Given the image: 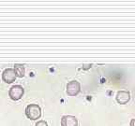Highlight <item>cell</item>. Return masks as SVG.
<instances>
[{
  "label": "cell",
  "instance_id": "7",
  "mask_svg": "<svg viewBox=\"0 0 135 126\" xmlns=\"http://www.w3.org/2000/svg\"><path fill=\"white\" fill-rule=\"evenodd\" d=\"M14 70H15V73H16L17 77H20V78H22V77H23V76H25V67H23V65H15Z\"/></svg>",
  "mask_w": 135,
  "mask_h": 126
},
{
  "label": "cell",
  "instance_id": "5",
  "mask_svg": "<svg viewBox=\"0 0 135 126\" xmlns=\"http://www.w3.org/2000/svg\"><path fill=\"white\" fill-rule=\"evenodd\" d=\"M16 73H15L14 69L11 68H8V69L4 70L2 74V78L6 83H12L16 78Z\"/></svg>",
  "mask_w": 135,
  "mask_h": 126
},
{
  "label": "cell",
  "instance_id": "1",
  "mask_svg": "<svg viewBox=\"0 0 135 126\" xmlns=\"http://www.w3.org/2000/svg\"><path fill=\"white\" fill-rule=\"evenodd\" d=\"M25 115L28 119L32 120H38L40 119V116H41V109L40 107L38 105H35V104H31V105H28L25 108Z\"/></svg>",
  "mask_w": 135,
  "mask_h": 126
},
{
  "label": "cell",
  "instance_id": "3",
  "mask_svg": "<svg viewBox=\"0 0 135 126\" xmlns=\"http://www.w3.org/2000/svg\"><path fill=\"white\" fill-rule=\"evenodd\" d=\"M8 95L12 100H19L23 95V88L21 85H14V86L11 87L9 92H8Z\"/></svg>",
  "mask_w": 135,
  "mask_h": 126
},
{
  "label": "cell",
  "instance_id": "9",
  "mask_svg": "<svg viewBox=\"0 0 135 126\" xmlns=\"http://www.w3.org/2000/svg\"><path fill=\"white\" fill-rule=\"evenodd\" d=\"M129 125H131V126H135V119H132V120H131V123H129Z\"/></svg>",
  "mask_w": 135,
  "mask_h": 126
},
{
  "label": "cell",
  "instance_id": "4",
  "mask_svg": "<svg viewBox=\"0 0 135 126\" xmlns=\"http://www.w3.org/2000/svg\"><path fill=\"white\" fill-rule=\"evenodd\" d=\"M115 99L119 105H125V104L129 103L131 100V93L127 91H119L116 93Z\"/></svg>",
  "mask_w": 135,
  "mask_h": 126
},
{
  "label": "cell",
  "instance_id": "2",
  "mask_svg": "<svg viewBox=\"0 0 135 126\" xmlns=\"http://www.w3.org/2000/svg\"><path fill=\"white\" fill-rule=\"evenodd\" d=\"M81 91V85L78 81L71 80L67 85V93L70 96H76Z\"/></svg>",
  "mask_w": 135,
  "mask_h": 126
},
{
  "label": "cell",
  "instance_id": "8",
  "mask_svg": "<svg viewBox=\"0 0 135 126\" xmlns=\"http://www.w3.org/2000/svg\"><path fill=\"white\" fill-rule=\"evenodd\" d=\"M35 126H48V124H47V122H44V120H40V122H37Z\"/></svg>",
  "mask_w": 135,
  "mask_h": 126
},
{
  "label": "cell",
  "instance_id": "6",
  "mask_svg": "<svg viewBox=\"0 0 135 126\" xmlns=\"http://www.w3.org/2000/svg\"><path fill=\"white\" fill-rule=\"evenodd\" d=\"M61 126H78V120L72 115H65L61 119Z\"/></svg>",
  "mask_w": 135,
  "mask_h": 126
}]
</instances>
